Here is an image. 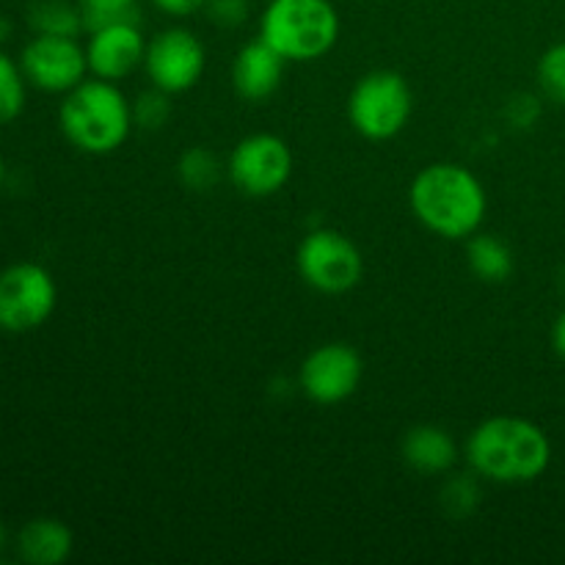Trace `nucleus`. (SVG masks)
Wrapping results in <instances>:
<instances>
[{
    "instance_id": "nucleus-1",
    "label": "nucleus",
    "mask_w": 565,
    "mask_h": 565,
    "mask_svg": "<svg viewBox=\"0 0 565 565\" xmlns=\"http://www.w3.org/2000/svg\"><path fill=\"white\" fill-rule=\"evenodd\" d=\"M408 204L425 230L447 241H461L483 226L489 196L483 182L463 166L430 163L414 177Z\"/></svg>"
},
{
    "instance_id": "nucleus-2",
    "label": "nucleus",
    "mask_w": 565,
    "mask_h": 565,
    "mask_svg": "<svg viewBox=\"0 0 565 565\" xmlns=\"http://www.w3.org/2000/svg\"><path fill=\"white\" fill-rule=\"evenodd\" d=\"M467 461L491 483H533L550 469L552 441L541 425L524 417H491L472 430Z\"/></svg>"
},
{
    "instance_id": "nucleus-3",
    "label": "nucleus",
    "mask_w": 565,
    "mask_h": 565,
    "mask_svg": "<svg viewBox=\"0 0 565 565\" xmlns=\"http://www.w3.org/2000/svg\"><path fill=\"white\" fill-rule=\"evenodd\" d=\"M58 125L75 149L86 154H108L127 141L136 121H132V103H127L119 86L94 77L64 94Z\"/></svg>"
},
{
    "instance_id": "nucleus-4",
    "label": "nucleus",
    "mask_w": 565,
    "mask_h": 565,
    "mask_svg": "<svg viewBox=\"0 0 565 565\" xmlns=\"http://www.w3.org/2000/svg\"><path fill=\"white\" fill-rule=\"evenodd\" d=\"M259 36L287 61L323 58L340 39V14L331 0H270Z\"/></svg>"
},
{
    "instance_id": "nucleus-5",
    "label": "nucleus",
    "mask_w": 565,
    "mask_h": 565,
    "mask_svg": "<svg viewBox=\"0 0 565 565\" xmlns=\"http://www.w3.org/2000/svg\"><path fill=\"white\" fill-rule=\"evenodd\" d=\"M414 110L406 77L392 70L367 72L348 97V119L359 136L370 141H390L408 125Z\"/></svg>"
},
{
    "instance_id": "nucleus-6",
    "label": "nucleus",
    "mask_w": 565,
    "mask_h": 565,
    "mask_svg": "<svg viewBox=\"0 0 565 565\" xmlns=\"http://www.w3.org/2000/svg\"><path fill=\"white\" fill-rule=\"evenodd\" d=\"M58 287L53 274L36 263H17L0 270V329L25 334L53 315Z\"/></svg>"
},
{
    "instance_id": "nucleus-7",
    "label": "nucleus",
    "mask_w": 565,
    "mask_h": 565,
    "mask_svg": "<svg viewBox=\"0 0 565 565\" xmlns=\"http://www.w3.org/2000/svg\"><path fill=\"white\" fill-rule=\"evenodd\" d=\"M301 279L326 296H342L362 281V252L342 232L315 230L301 241L296 254Z\"/></svg>"
},
{
    "instance_id": "nucleus-8",
    "label": "nucleus",
    "mask_w": 565,
    "mask_h": 565,
    "mask_svg": "<svg viewBox=\"0 0 565 565\" xmlns=\"http://www.w3.org/2000/svg\"><path fill=\"white\" fill-rule=\"evenodd\" d=\"M232 185L254 199H265L279 193L292 177V152L287 141L270 132L248 136L232 149L226 163Z\"/></svg>"
},
{
    "instance_id": "nucleus-9",
    "label": "nucleus",
    "mask_w": 565,
    "mask_h": 565,
    "mask_svg": "<svg viewBox=\"0 0 565 565\" xmlns=\"http://www.w3.org/2000/svg\"><path fill=\"white\" fill-rule=\"evenodd\" d=\"M20 66L25 81L39 92L66 94L86 81L88 58L86 47L77 42V36L36 33L22 47Z\"/></svg>"
},
{
    "instance_id": "nucleus-10",
    "label": "nucleus",
    "mask_w": 565,
    "mask_h": 565,
    "mask_svg": "<svg viewBox=\"0 0 565 565\" xmlns=\"http://www.w3.org/2000/svg\"><path fill=\"white\" fill-rule=\"evenodd\" d=\"M207 53L199 36L188 28H166L147 42L143 70L149 83L166 94L191 92L204 75Z\"/></svg>"
},
{
    "instance_id": "nucleus-11",
    "label": "nucleus",
    "mask_w": 565,
    "mask_h": 565,
    "mask_svg": "<svg viewBox=\"0 0 565 565\" xmlns=\"http://www.w3.org/2000/svg\"><path fill=\"white\" fill-rule=\"evenodd\" d=\"M359 381H362V356L345 342L315 348L298 370L301 392L320 406L348 401L359 390Z\"/></svg>"
},
{
    "instance_id": "nucleus-12",
    "label": "nucleus",
    "mask_w": 565,
    "mask_h": 565,
    "mask_svg": "<svg viewBox=\"0 0 565 565\" xmlns=\"http://www.w3.org/2000/svg\"><path fill=\"white\" fill-rule=\"evenodd\" d=\"M147 39L141 33V22H114L97 31H88L86 58L88 72L103 81L119 83L143 64Z\"/></svg>"
},
{
    "instance_id": "nucleus-13",
    "label": "nucleus",
    "mask_w": 565,
    "mask_h": 565,
    "mask_svg": "<svg viewBox=\"0 0 565 565\" xmlns=\"http://www.w3.org/2000/svg\"><path fill=\"white\" fill-rule=\"evenodd\" d=\"M287 58L279 50L270 47L263 36L243 44L241 53L232 61V86L248 103H265L279 92L285 81Z\"/></svg>"
},
{
    "instance_id": "nucleus-14",
    "label": "nucleus",
    "mask_w": 565,
    "mask_h": 565,
    "mask_svg": "<svg viewBox=\"0 0 565 565\" xmlns=\"http://www.w3.org/2000/svg\"><path fill=\"white\" fill-rule=\"evenodd\" d=\"M72 530L50 516L31 519L17 533V555L31 565H58L72 555Z\"/></svg>"
},
{
    "instance_id": "nucleus-15",
    "label": "nucleus",
    "mask_w": 565,
    "mask_h": 565,
    "mask_svg": "<svg viewBox=\"0 0 565 565\" xmlns=\"http://www.w3.org/2000/svg\"><path fill=\"white\" fill-rule=\"evenodd\" d=\"M403 461L423 475H445L456 467L458 445L439 425H417L403 436Z\"/></svg>"
},
{
    "instance_id": "nucleus-16",
    "label": "nucleus",
    "mask_w": 565,
    "mask_h": 565,
    "mask_svg": "<svg viewBox=\"0 0 565 565\" xmlns=\"http://www.w3.org/2000/svg\"><path fill=\"white\" fill-rule=\"evenodd\" d=\"M467 259L472 274L480 281H489V285H500V281L511 279L513 274L511 246L494 235H478L475 232L467 248Z\"/></svg>"
},
{
    "instance_id": "nucleus-17",
    "label": "nucleus",
    "mask_w": 565,
    "mask_h": 565,
    "mask_svg": "<svg viewBox=\"0 0 565 565\" xmlns=\"http://www.w3.org/2000/svg\"><path fill=\"white\" fill-rule=\"evenodd\" d=\"M28 22L36 33H53V36H77L86 31L81 3L75 6L70 0H33L28 9Z\"/></svg>"
},
{
    "instance_id": "nucleus-18",
    "label": "nucleus",
    "mask_w": 565,
    "mask_h": 565,
    "mask_svg": "<svg viewBox=\"0 0 565 565\" xmlns=\"http://www.w3.org/2000/svg\"><path fill=\"white\" fill-rule=\"evenodd\" d=\"M221 166L218 154L210 152L204 147H191L177 163V174H180V182L188 188V191L196 193H207L218 185L221 180Z\"/></svg>"
},
{
    "instance_id": "nucleus-19",
    "label": "nucleus",
    "mask_w": 565,
    "mask_h": 565,
    "mask_svg": "<svg viewBox=\"0 0 565 565\" xmlns=\"http://www.w3.org/2000/svg\"><path fill=\"white\" fill-rule=\"evenodd\" d=\"M25 94L28 81L22 75V66L0 50V125L14 121L22 114V108H25Z\"/></svg>"
},
{
    "instance_id": "nucleus-20",
    "label": "nucleus",
    "mask_w": 565,
    "mask_h": 565,
    "mask_svg": "<svg viewBox=\"0 0 565 565\" xmlns=\"http://www.w3.org/2000/svg\"><path fill=\"white\" fill-rule=\"evenodd\" d=\"M83 9V25L86 31H97L114 22H141L138 0H77Z\"/></svg>"
},
{
    "instance_id": "nucleus-21",
    "label": "nucleus",
    "mask_w": 565,
    "mask_h": 565,
    "mask_svg": "<svg viewBox=\"0 0 565 565\" xmlns=\"http://www.w3.org/2000/svg\"><path fill=\"white\" fill-rule=\"evenodd\" d=\"M539 86L550 103L565 108V42L546 50L539 61Z\"/></svg>"
},
{
    "instance_id": "nucleus-22",
    "label": "nucleus",
    "mask_w": 565,
    "mask_h": 565,
    "mask_svg": "<svg viewBox=\"0 0 565 565\" xmlns=\"http://www.w3.org/2000/svg\"><path fill=\"white\" fill-rule=\"evenodd\" d=\"M480 502V486L475 480V475H456L452 480H447L445 489H441V508H445L450 516L463 519L478 508Z\"/></svg>"
},
{
    "instance_id": "nucleus-23",
    "label": "nucleus",
    "mask_w": 565,
    "mask_h": 565,
    "mask_svg": "<svg viewBox=\"0 0 565 565\" xmlns=\"http://www.w3.org/2000/svg\"><path fill=\"white\" fill-rule=\"evenodd\" d=\"M171 94L160 92V88H149V92L138 94L132 103V121L141 130H160L171 116Z\"/></svg>"
},
{
    "instance_id": "nucleus-24",
    "label": "nucleus",
    "mask_w": 565,
    "mask_h": 565,
    "mask_svg": "<svg viewBox=\"0 0 565 565\" xmlns=\"http://www.w3.org/2000/svg\"><path fill=\"white\" fill-rule=\"evenodd\" d=\"M210 22L221 28H237L252 14V0H207L204 3Z\"/></svg>"
},
{
    "instance_id": "nucleus-25",
    "label": "nucleus",
    "mask_w": 565,
    "mask_h": 565,
    "mask_svg": "<svg viewBox=\"0 0 565 565\" xmlns=\"http://www.w3.org/2000/svg\"><path fill=\"white\" fill-rule=\"evenodd\" d=\"M541 116V99L533 97V94H516V97L508 103V119H511L513 127H533Z\"/></svg>"
},
{
    "instance_id": "nucleus-26",
    "label": "nucleus",
    "mask_w": 565,
    "mask_h": 565,
    "mask_svg": "<svg viewBox=\"0 0 565 565\" xmlns=\"http://www.w3.org/2000/svg\"><path fill=\"white\" fill-rule=\"evenodd\" d=\"M204 3H207V0H152L154 9L163 11V14L169 17H191L196 14V11H202Z\"/></svg>"
},
{
    "instance_id": "nucleus-27",
    "label": "nucleus",
    "mask_w": 565,
    "mask_h": 565,
    "mask_svg": "<svg viewBox=\"0 0 565 565\" xmlns=\"http://www.w3.org/2000/svg\"><path fill=\"white\" fill-rule=\"evenodd\" d=\"M552 345H555L557 356L565 362V312L555 320V326H552Z\"/></svg>"
},
{
    "instance_id": "nucleus-28",
    "label": "nucleus",
    "mask_w": 565,
    "mask_h": 565,
    "mask_svg": "<svg viewBox=\"0 0 565 565\" xmlns=\"http://www.w3.org/2000/svg\"><path fill=\"white\" fill-rule=\"evenodd\" d=\"M6 544H9V533H6V524L0 522V552L6 550Z\"/></svg>"
},
{
    "instance_id": "nucleus-29",
    "label": "nucleus",
    "mask_w": 565,
    "mask_h": 565,
    "mask_svg": "<svg viewBox=\"0 0 565 565\" xmlns=\"http://www.w3.org/2000/svg\"><path fill=\"white\" fill-rule=\"evenodd\" d=\"M6 33H9V22H6L3 17H0V42H3V39H6Z\"/></svg>"
},
{
    "instance_id": "nucleus-30",
    "label": "nucleus",
    "mask_w": 565,
    "mask_h": 565,
    "mask_svg": "<svg viewBox=\"0 0 565 565\" xmlns=\"http://www.w3.org/2000/svg\"><path fill=\"white\" fill-rule=\"evenodd\" d=\"M3 174H6V163H3V154H0V182H3Z\"/></svg>"
},
{
    "instance_id": "nucleus-31",
    "label": "nucleus",
    "mask_w": 565,
    "mask_h": 565,
    "mask_svg": "<svg viewBox=\"0 0 565 565\" xmlns=\"http://www.w3.org/2000/svg\"><path fill=\"white\" fill-rule=\"evenodd\" d=\"M563 287H565V268H563Z\"/></svg>"
}]
</instances>
